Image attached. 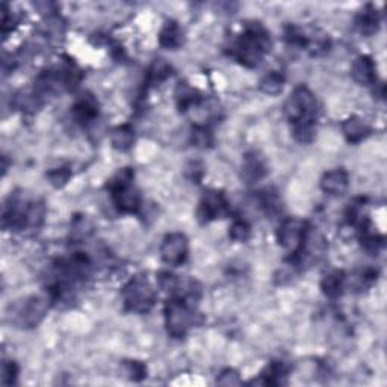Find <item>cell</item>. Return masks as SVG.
<instances>
[{
	"instance_id": "cell-32",
	"label": "cell",
	"mask_w": 387,
	"mask_h": 387,
	"mask_svg": "<svg viewBox=\"0 0 387 387\" xmlns=\"http://www.w3.org/2000/svg\"><path fill=\"white\" fill-rule=\"evenodd\" d=\"M218 383L220 384H224V386H233V384H239L241 383V378H239L237 372H235L233 369H225L218 378Z\"/></svg>"
},
{
	"instance_id": "cell-8",
	"label": "cell",
	"mask_w": 387,
	"mask_h": 387,
	"mask_svg": "<svg viewBox=\"0 0 387 387\" xmlns=\"http://www.w3.org/2000/svg\"><path fill=\"white\" fill-rule=\"evenodd\" d=\"M230 213L229 201L221 191H208L204 192L198 203L197 218L201 224H209L216 220H223Z\"/></svg>"
},
{
	"instance_id": "cell-21",
	"label": "cell",
	"mask_w": 387,
	"mask_h": 387,
	"mask_svg": "<svg viewBox=\"0 0 387 387\" xmlns=\"http://www.w3.org/2000/svg\"><path fill=\"white\" fill-rule=\"evenodd\" d=\"M136 140V135L129 124H121L111 132V144L118 152H129Z\"/></svg>"
},
{
	"instance_id": "cell-29",
	"label": "cell",
	"mask_w": 387,
	"mask_h": 387,
	"mask_svg": "<svg viewBox=\"0 0 387 387\" xmlns=\"http://www.w3.org/2000/svg\"><path fill=\"white\" fill-rule=\"evenodd\" d=\"M123 368L128 375V378H130L132 381H142L147 377V366L142 361L138 360L124 361Z\"/></svg>"
},
{
	"instance_id": "cell-27",
	"label": "cell",
	"mask_w": 387,
	"mask_h": 387,
	"mask_svg": "<svg viewBox=\"0 0 387 387\" xmlns=\"http://www.w3.org/2000/svg\"><path fill=\"white\" fill-rule=\"evenodd\" d=\"M45 177H47L49 184L52 186L60 189V188H64L68 181H70L72 172L67 167H60V168L50 169V172H47V174H45Z\"/></svg>"
},
{
	"instance_id": "cell-16",
	"label": "cell",
	"mask_w": 387,
	"mask_h": 387,
	"mask_svg": "<svg viewBox=\"0 0 387 387\" xmlns=\"http://www.w3.org/2000/svg\"><path fill=\"white\" fill-rule=\"evenodd\" d=\"M342 133L348 142L359 144L371 136L372 128L365 118L352 116L342 123Z\"/></svg>"
},
{
	"instance_id": "cell-24",
	"label": "cell",
	"mask_w": 387,
	"mask_h": 387,
	"mask_svg": "<svg viewBox=\"0 0 387 387\" xmlns=\"http://www.w3.org/2000/svg\"><path fill=\"white\" fill-rule=\"evenodd\" d=\"M191 144L197 149H209L213 145V135L206 124H196L192 128Z\"/></svg>"
},
{
	"instance_id": "cell-13",
	"label": "cell",
	"mask_w": 387,
	"mask_h": 387,
	"mask_svg": "<svg viewBox=\"0 0 387 387\" xmlns=\"http://www.w3.org/2000/svg\"><path fill=\"white\" fill-rule=\"evenodd\" d=\"M349 188V176L344 168H336L332 169L322 176L321 179V189L328 194V196L339 197L344 196V194Z\"/></svg>"
},
{
	"instance_id": "cell-4",
	"label": "cell",
	"mask_w": 387,
	"mask_h": 387,
	"mask_svg": "<svg viewBox=\"0 0 387 387\" xmlns=\"http://www.w3.org/2000/svg\"><path fill=\"white\" fill-rule=\"evenodd\" d=\"M135 173L132 168H123L109 180L108 191L113 206L121 213H136L141 209V194L133 185Z\"/></svg>"
},
{
	"instance_id": "cell-18",
	"label": "cell",
	"mask_w": 387,
	"mask_h": 387,
	"mask_svg": "<svg viewBox=\"0 0 387 387\" xmlns=\"http://www.w3.org/2000/svg\"><path fill=\"white\" fill-rule=\"evenodd\" d=\"M185 41L184 29L179 26V23L174 20H168L159 32V44L161 47L168 50H177L181 47Z\"/></svg>"
},
{
	"instance_id": "cell-1",
	"label": "cell",
	"mask_w": 387,
	"mask_h": 387,
	"mask_svg": "<svg viewBox=\"0 0 387 387\" xmlns=\"http://www.w3.org/2000/svg\"><path fill=\"white\" fill-rule=\"evenodd\" d=\"M284 116L292 124L293 136L298 142H310L315 138L318 103L315 94L307 86H297L284 103Z\"/></svg>"
},
{
	"instance_id": "cell-7",
	"label": "cell",
	"mask_w": 387,
	"mask_h": 387,
	"mask_svg": "<svg viewBox=\"0 0 387 387\" xmlns=\"http://www.w3.org/2000/svg\"><path fill=\"white\" fill-rule=\"evenodd\" d=\"M309 235V224L305 221L298 218H288L277 229V242L281 248L286 249L291 257H295L301 253Z\"/></svg>"
},
{
	"instance_id": "cell-30",
	"label": "cell",
	"mask_w": 387,
	"mask_h": 387,
	"mask_svg": "<svg viewBox=\"0 0 387 387\" xmlns=\"http://www.w3.org/2000/svg\"><path fill=\"white\" fill-rule=\"evenodd\" d=\"M18 365L13 360H4L2 363V371H0V375H2V384L11 386L16 384L18 378Z\"/></svg>"
},
{
	"instance_id": "cell-10",
	"label": "cell",
	"mask_w": 387,
	"mask_h": 387,
	"mask_svg": "<svg viewBox=\"0 0 387 387\" xmlns=\"http://www.w3.org/2000/svg\"><path fill=\"white\" fill-rule=\"evenodd\" d=\"M45 220V204L41 200L28 201L17 227V232H38Z\"/></svg>"
},
{
	"instance_id": "cell-23",
	"label": "cell",
	"mask_w": 387,
	"mask_h": 387,
	"mask_svg": "<svg viewBox=\"0 0 387 387\" xmlns=\"http://www.w3.org/2000/svg\"><path fill=\"white\" fill-rule=\"evenodd\" d=\"M260 91L268 96H279L284 88V76L279 72H271L262 77Z\"/></svg>"
},
{
	"instance_id": "cell-9",
	"label": "cell",
	"mask_w": 387,
	"mask_h": 387,
	"mask_svg": "<svg viewBox=\"0 0 387 387\" xmlns=\"http://www.w3.org/2000/svg\"><path fill=\"white\" fill-rule=\"evenodd\" d=\"M189 254V242L188 237L180 233L174 232L169 233L164 237L161 245V259L164 264L168 267H180L184 265Z\"/></svg>"
},
{
	"instance_id": "cell-11",
	"label": "cell",
	"mask_w": 387,
	"mask_h": 387,
	"mask_svg": "<svg viewBox=\"0 0 387 387\" xmlns=\"http://www.w3.org/2000/svg\"><path fill=\"white\" fill-rule=\"evenodd\" d=\"M72 117L76 123L82 124V126L94 123L99 117V101L96 97L91 94H84L79 97L72 106Z\"/></svg>"
},
{
	"instance_id": "cell-31",
	"label": "cell",
	"mask_w": 387,
	"mask_h": 387,
	"mask_svg": "<svg viewBox=\"0 0 387 387\" xmlns=\"http://www.w3.org/2000/svg\"><path fill=\"white\" fill-rule=\"evenodd\" d=\"M73 236L77 239H84L88 237V235L93 232V225L88 223L85 216H81V218H76L73 223Z\"/></svg>"
},
{
	"instance_id": "cell-17",
	"label": "cell",
	"mask_w": 387,
	"mask_h": 387,
	"mask_svg": "<svg viewBox=\"0 0 387 387\" xmlns=\"http://www.w3.org/2000/svg\"><path fill=\"white\" fill-rule=\"evenodd\" d=\"M204 101V97L200 94V91L192 88L186 82H180L176 89V103L181 113L188 111H196Z\"/></svg>"
},
{
	"instance_id": "cell-15",
	"label": "cell",
	"mask_w": 387,
	"mask_h": 387,
	"mask_svg": "<svg viewBox=\"0 0 387 387\" xmlns=\"http://www.w3.org/2000/svg\"><path fill=\"white\" fill-rule=\"evenodd\" d=\"M241 174L247 184H257L259 180H262L268 174V167H267L265 159L256 152H249L244 157Z\"/></svg>"
},
{
	"instance_id": "cell-19",
	"label": "cell",
	"mask_w": 387,
	"mask_h": 387,
	"mask_svg": "<svg viewBox=\"0 0 387 387\" xmlns=\"http://www.w3.org/2000/svg\"><path fill=\"white\" fill-rule=\"evenodd\" d=\"M291 372V368L288 363L281 360L271 361L269 365L265 368V371L259 375V380L256 383L260 384H268V386H277L286 383V377Z\"/></svg>"
},
{
	"instance_id": "cell-12",
	"label": "cell",
	"mask_w": 387,
	"mask_h": 387,
	"mask_svg": "<svg viewBox=\"0 0 387 387\" xmlns=\"http://www.w3.org/2000/svg\"><path fill=\"white\" fill-rule=\"evenodd\" d=\"M351 76L363 86H372L377 84V67L371 56L360 55L351 65Z\"/></svg>"
},
{
	"instance_id": "cell-6",
	"label": "cell",
	"mask_w": 387,
	"mask_h": 387,
	"mask_svg": "<svg viewBox=\"0 0 387 387\" xmlns=\"http://www.w3.org/2000/svg\"><path fill=\"white\" fill-rule=\"evenodd\" d=\"M50 298L32 295V297L23 298L21 303H17L13 310V321L21 328H35L41 324L50 307Z\"/></svg>"
},
{
	"instance_id": "cell-2",
	"label": "cell",
	"mask_w": 387,
	"mask_h": 387,
	"mask_svg": "<svg viewBox=\"0 0 387 387\" xmlns=\"http://www.w3.org/2000/svg\"><path fill=\"white\" fill-rule=\"evenodd\" d=\"M269 32L260 23H249L230 45V55L248 68L257 67L271 49Z\"/></svg>"
},
{
	"instance_id": "cell-5",
	"label": "cell",
	"mask_w": 387,
	"mask_h": 387,
	"mask_svg": "<svg viewBox=\"0 0 387 387\" xmlns=\"http://www.w3.org/2000/svg\"><path fill=\"white\" fill-rule=\"evenodd\" d=\"M157 293L145 276L132 277L121 289L124 309L133 313L150 312L156 304Z\"/></svg>"
},
{
	"instance_id": "cell-22",
	"label": "cell",
	"mask_w": 387,
	"mask_h": 387,
	"mask_svg": "<svg viewBox=\"0 0 387 387\" xmlns=\"http://www.w3.org/2000/svg\"><path fill=\"white\" fill-rule=\"evenodd\" d=\"M173 68L169 65L165 60H155L150 67L149 72H147V85L149 86H159L161 84H164L167 79L172 76Z\"/></svg>"
},
{
	"instance_id": "cell-28",
	"label": "cell",
	"mask_w": 387,
	"mask_h": 387,
	"mask_svg": "<svg viewBox=\"0 0 387 387\" xmlns=\"http://www.w3.org/2000/svg\"><path fill=\"white\" fill-rule=\"evenodd\" d=\"M157 286L164 292L176 295L177 291L180 289V281H179V277L172 274V272L162 271V272H159V276H157Z\"/></svg>"
},
{
	"instance_id": "cell-3",
	"label": "cell",
	"mask_w": 387,
	"mask_h": 387,
	"mask_svg": "<svg viewBox=\"0 0 387 387\" xmlns=\"http://www.w3.org/2000/svg\"><path fill=\"white\" fill-rule=\"evenodd\" d=\"M197 292H188L173 295L165 303V327L168 335L174 339H181L188 335L189 330L196 324V309L194 301L197 300Z\"/></svg>"
},
{
	"instance_id": "cell-14",
	"label": "cell",
	"mask_w": 387,
	"mask_h": 387,
	"mask_svg": "<svg viewBox=\"0 0 387 387\" xmlns=\"http://www.w3.org/2000/svg\"><path fill=\"white\" fill-rule=\"evenodd\" d=\"M380 13L374 5H366L361 11H359V14L356 16L354 20V26L359 30L360 35L363 37H372L380 29Z\"/></svg>"
},
{
	"instance_id": "cell-20",
	"label": "cell",
	"mask_w": 387,
	"mask_h": 387,
	"mask_svg": "<svg viewBox=\"0 0 387 387\" xmlns=\"http://www.w3.org/2000/svg\"><path fill=\"white\" fill-rule=\"evenodd\" d=\"M321 289L325 297L339 298L347 289V274L344 271H333L327 274L321 281Z\"/></svg>"
},
{
	"instance_id": "cell-25",
	"label": "cell",
	"mask_w": 387,
	"mask_h": 387,
	"mask_svg": "<svg viewBox=\"0 0 387 387\" xmlns=\"http://www.w3.org/2000/svg\"><path fill=\"white\" fill-rule=\"evenodd\" d=\"M360 242H361V248L365 249L366 253L375 256V254H378L381 252V248L384 247V237L377 233L369 232V229H368L365 232H361Z\"/></svg>"
},
{
	"instance_id": "cell-26",
	"label": "cell",
	"mask_w": 387,
	"mask_h": 387,
	"mask_svg": "<svg viewBox=\"0 0 387 387\" xmlns=\"http://www.w3.org/2000/svg\"><path fill=\"white\" fill-rule=\"evenodd\" d=\"M229 236L235 242H247L248 239L252 237V225H249L245 220L237 218L230 225Z\"/></svg>"
}]
</instances>
